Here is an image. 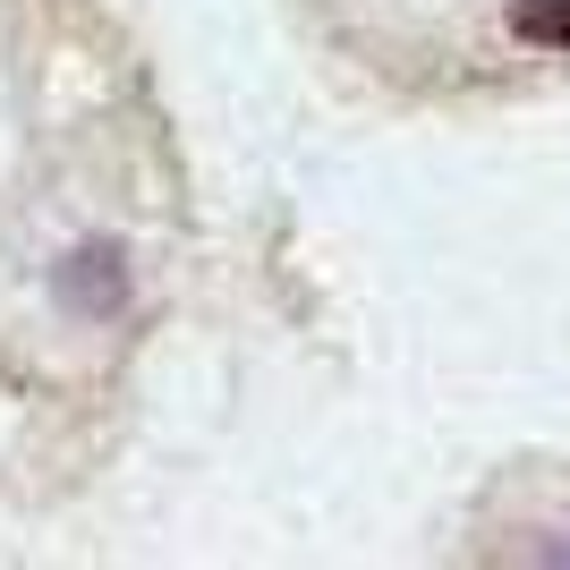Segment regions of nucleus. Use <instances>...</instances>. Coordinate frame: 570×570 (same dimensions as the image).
<instances>
[{
    "label": "nucleus",
    "instance_id": "f257e3e1",
    "mask_svg": "<svg viewBox=\"0 0 570 570\" xmlns=\"http://www.w3.org/2000/svg\"><path fill=\"white\" fill-rule=\"evenodd\" d=\"M51 298L77 324H119L128 298H137V273H128V256H119L111 238H86V247H69V256L51 264Z\"/></svg>",
    "mask_w": 570,
    "mask_h": 570
},
{
    "label": "nucleus",
    "instance_id": "f03ea898",
    "mask_svg": "<svg viewBox=\"0 0 570 570\" xmlns=\"http://www.w3.org/2000/svg\"><path fill=\"white\" fill-rule=\"evenodd\" d=\"M511 35L537 51H570V0H511Z\"/></svg>",
    "mask_w": 570,
    "mask_h": 570
},
{
    "label": "nucleus",
    "instance_id": "7ed1b4c3",
    "mask_svg": "<svg viewBox=\"0 0 570 570\" xmlns=\"http://www.w3.org/2000/svg\"><path fill=\"white\" fill-rule=\"evenodd\" d=\"M546 553H553V562H570V546H546Z\"/></svg>",
    "mask_w": 570,
    "mask_h": 570
}]
</instances>
